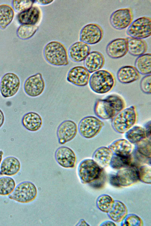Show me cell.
Listing matches in <instances>:
<instances>
[{
	"label": "cell",
	"instance_id": "44",
	"mask_svg": "<svg viewBox=\"0 0 151 226\" xmlns=\"http://www.w3.org/2000/svg\"><path fill=\"white\" fill-rule=\"evenodd\" d=\"M5 120L4 114L1 110L0 109V128L3 125Z\"/></svg>",
	"mask_w": 151,
	"mask_h": 226
},
{
	"label": "cell",
	"instance_id": "3",
	"mask_svg": "<svg viewBox=\"0 0 151 226\" xmlns=\"http://www.w3.org/2000/svg\"><path fill=\"white\" fill-rule=\"evenodd\" d=\"M89 86L94 92L100 94L108 93L113 87L115 83L114 77L110 72L99 70L93 72L90 76Z\"/></svg>",
	"mask_w": 151,
	"mask_h": 226
},
{
	"label": "cell",
	"instance_id": "33",
	"mask_svg": "<svg viewBox=\"0 0 151 226\" xmlns=\"http://www.w3.org/2000/svg\"><path fill=\"white\" fill-rule=\"evenodd\" d=\"M132 157L113 154L110 165L113 169L119 170L131 164Z\"/></svg>",
	"mask_w": 151,
	"mask_h": 226
},
{
	"label": "cell",
	"instance_id": "41",
	"mask_svg": "<svg viewBox=\"0 0 151 226\" xmlns=\"http://www.w3.org/2000/svg\"><path fill=\"white\" fill-rule=\"evenodd\" d=\"M109 180L110 183L112 186L117 187H121L116 175H110L109 176Z\"/></svg>",
	"mask_w": 151,
	"mask_h": 226
},
{
	"label": "cell",
	"instance_id": "36",
	"mask_svg": "<svg viewBox=\"0 0 151 226\" xmlns=\"http://www.w3.org/2000/svg\"><path fill=\"white\" fill-rule=\"evenodd\" d=\"M35 3V1L33 0H13L12 5L14 10L20 13L32 6Z\"/></svg>",
	"mask_w": 151,
	"mask_h": 226
},
{
	"label": "cell",
	"instance_id": "46",
	"mask_svg": "<svg viewBox=\"0 0 151 226\" xmlns=\"http://www.w3.org/2000/svg\"><path fill=\"white\" fill-rule=\"evenodd\" d=\"M4 152L2 150H0V164H1L2 159Z\"/></svg>",
	"mask_w": 151,
	"mask_h": 226
},
{
	"label": "cell",
	"instance_id": "17",
	"mask_svg": "<svg viewBox=\"0 0 151 226\" xmlns=\"http://www.w3.org/2000/svg\"><path fill=\"white\" fill-rule=\"evenodd\" d=\"M106 52L108 55L112 59L123 57L128 52L126 38H119L112 40L106 46Z\"/></svg>",
	"mask_w": 151,
	"mask_h": 226
},
{
	"label": "cell",
	"instance_id": "37",
	"mask_svg": "<svg viewBox=\"0 0 151 226\" xmlns=\"http://www.w3.org/2000/svg\"><path fill=\"white\" fill-rule=\"evenodd\" d=\"M139 180L147 184L151 182V168L150 166L145 165L138 169Z\"/></svg>",
	"mask_w": 151,
	"mask_h": 226
},
{
	"label": "cell",
	"instance_id": "27",
	"mask_svg": "<svg viewBox=\"0 0 151 226\" xmlns=\"http://www.w3.org/2000/svg\"><path fill=\"white\" fill-rule=\"evenodd\" d=\"M127 208L124 204L121 201H116L108 213L111 220L119 222L123 220L127 216Z\"/></svg>",
	"mask_w": 151,
	"mask_h": 226
},
{
	"label": "cell",
	"instance_id": "23",
	"mask_svg": "<svg viewBox=\"0 0 151 226\" xmlns=\"http://www.w3.org/2000/svg\"><path fill=\"white\" fill-rule=\"evenodd\" d=\"M22 122L23 126L27 130L35 132L41 128L42 120L41 116L37 113L30 112L24 115Z\"/></svg>",
	"mask_w": 151,
	"mask_h": 226
},
{
	"label": "cell",
	"instance_id": "12",
	"mask_svg": "<svg viewBox=\"0 0 151 226\" xmlns=\"http://www.w3.org/2000/svg\"><path fill=\"white\" fill-rule=\"evenodd\" d=\"M133 16L131 9L124 8L118 9L111 14L109 19L111 24L118 30L125 29L132 22Z\"/></svg>",
	"mask_w": 151,
	"mask_h": 226
},
{
	"label": "cell",
	"instance_id": "42",
	"mask_svg": "<svg viewBox=\"0 0 151 226\" xmlns=\"http://www.w3.org/2000/svg\"><path fill=\"white\" fill-rule=\"evenodd\" d=\"M146 136L147 138H150L151 135V121L147 122L144 128Z\"/></svg>",
	"mask_w": 151,
	"mask_h": 226
},
{
	"label": "cell",
	"instance_id": "38",
	"mask_svg": "<svg viewBox=\"0 0 151 226\" xmlns=\"http://www.w3.org/2000/svg\"><path fill=\"white\" fill-rule=\"evenodd\" d=\"M122 225L124 226H142L143 222L141 219L137 215L130 214L126 216L123 220Z\"/></svg>",
	"mask_w": 151,
	"mask_h": 226
},
{
	"label": "cell",
	"instance_id": "15",
	"mask_svg": "<svg viewBox=\"0 0 151 226\" xmlns=\"http://www.w3.org/2000/svg\"><path fill=\"white\" fill-rule=\"evenodd\" d=\"M90 73L84 66H78L71 68L68 72L66 79L76 86L84 87L88 84Z\"/></svg>",
	"mask_w": 151,
	"mask_h": 226
},
{
	"label": "cell",
	"instance_id": "21",
	"mask_svg": "<svg viewBox=\"0 0 151 226\" xmlns=\"http://www.w3.org/2000/svg\"><path fill=\"white\" fill-rule=\"evenodd\" d=\"M21 167L20 162L16 157L9 156L4 158L1 164L0 175L11 176L17 174Z\"/></svg>",
	"mask_w": 151,
	"mask_h": 226
},
{
	"label": "cell",
	"instance_id": "39",
	"mask_svg": "<svg viewBox=\"0 0 151 226\" xmlns=\"http://www.w3.org/2000/svg\"><path fill=\"white\" fill-rule=\"evenodd\" d=\"M140 87L144 93L150 94L151 93V75H146L141 80Z\"/></svg>",
	"mask_w": 151,
	"mask_h": 226
},
{
	"label": "cell",
	"instance_id": "25",
	"mask_svg": "<svg viewBox=\"0 0 151 226\" xmlns=\"http://www.w3.org/2000/svg\"><path fill=\"white\" fill-rule=\"evenodd\" d=\"M128 52L134 56H139L145 54L147 49L146 41L143 39L129 37L126 38Z\"/></svg>",
	"mask_w": 151,
	"mask_h": 226
},
{
	"label": "cell",
	"instance_id": "8",
	"mask_svg": "<svg viewBox=\"0 0 151 226\" xmlns=\"http://www.w3.org/2000/svg\"><path fill=\"white\" fill-rule=\"evenodd\" d=\"M126 34L130 37L141 39L149 37L151 34V18L145 16L136 19L129 25Z\"/></svg>",
	"mask_w": 151,
	"mask_h": 226
},
{
	"label": "cell",
	"instance_id": "5",
	"mask_svg": "<svg viewBox=\"0 0 151 226\" xmlns=\"http://www.w3.org/2000/svg\"><path fill=\"white\" fill-rule=\"evenodd\" d=\"M37 194V187L29 181H25L18 184L8 198L18 202L27 203L33 201Z\"/></svg>",
	"mask_w": 151,
	"mask_h": 226
},
{
	"label": "cell",
	"instance_id": "18",
	"mask_svg": "<svg viewBox=\"0 0 151 226\" xmlns=\"http://www.w3.org/2000/svg\"><path fill=\"white\" fill-rule=\"evenodd\" d=\"M89 45L80 41H76L69 47L68 55L70 59L76 62L83 61L90 52Z\"/></svg>",
	"mask_w": 151,
	"mask_h": 226
},
{
	"label": "cell",
	"instance_id": "10",
	"mask_svg": "<svg viewBox=\"0 0 151 226\" xmlns=\"http://www.w3.org/2000/svg\"><path fill=\"white\" fill-rule=\"evenodd\" d=\"M20 84V80L13 73H7L2 77L0 83V91L5 98L14 96L18 92Z\"/></svg>",
	"mask_w": 151,
	"mask_h": 226
},
{
	"label": "cell",
	"instance_id": "4",
	"mask_svg": "<svg viewBox=\"0 0 151 226\" xmlns=\"http://www.w3.org/2000/svg\"><path fill=\"white\" fill-rule=\"evenodd\" d=\"M137 120L136 107L131 106L124 109L113 118L111 125L116 132L123 134L134 126Z\"/></svg>",
	"mask_w": 151,
	"mask_h": 226
},
{
	"label": "cell",
	"instance_id": "6",
	"mask_svg": "<svg viewBox=\"0 0 151 226\" xmlns=\"http://www.w3.org/2000/svg\"><path fill=\"white\" fill-rule=\"evenodd\" d=\"M103 169L93 159H86L79 164L77 174L82 183L89 184L98 177Z\"/></svg>",
	"mask_w": 151,
	"mask_h": 226
},
{
	"label": "cell",
	"instance_id": "9",
	"mask_svg": "<svg viewBox=\"0 0 151 226\" xmlns=\"http://www.w3.org/2000/svg\"><path fill=\"white\" fill-rule=\"evenodd\" d=\"M103 34V30L99 25L95 23L88 24L81 29L80 41L88 45L94 44L101 40Z\"/></svg>",
	"mask_w": 151,
	"mask_h": 226
},
{
	"label": "cell",
	"instance_id": "31",
	"mask_svg": "<svg viewBox=\"0 0 151 226\" xmlns=\"http://www.w3.org/2000/svg\"><path fill=\"white\" fill-rule=\"evenodd\" d=\"M38 29L36 25L21 24L17 29V34L21 39H28L34 35Z\"/></svg>",
	"mask_w": 151,
	"mask_h": 226
},
{
	"label": "cell",
	"instance_id": "34",
	"mask_svg": "<svg viewBox=\"0 0 151 226\" xmlns=\"http://www.w3.org/2000/svg\"><path fill=\"white\" fill-rule=\"evenodd\" d=\"M114 201L109 195H103L99 196L96 201L99 209L103 212L108 213L111 209Z\"/></svg>",
	"mask_w": 151,
	"mask_h": 226
},
{
	"label": "cell",
	"instance_id": "22",
	"mask_svg": "<svg viewBox=\"0 0 151 226\" xmlns=\"http://www.w3.org/2000/svg\"><path fill=\"white\" fill-rule=\"evenodd\" d=\"M117 78L121 83L127 84L138 80L139 74L135 68L131 66H125L121 67L117 73Z\"/></svg>",
	"mask_w": 151,
	"mask_h": 226
},
{
	"label": "cell",
	"instance_id": "35",
	"mask_svg": "<svg viewBox=\"0 0 151 226\" xmlns=\"http://www.w3.org/2000/svg\"><path fill=\"white\" fill-rule=\"evenodd\" d=\"M136 150L142 156L147 158H151V141L149 138L144 139L137 143Z\"/></svg>",
	"mask_w": 151,
	"mask_h": 226
},
{
	"label": "cell",
	"instance_id": "45",
	"mask_svg": "<svg viewBox=\"0 0 151 226\" xmlns=\"http://www.w3.org/2000/svg\"><path fill=\"white\" fill-rule=\"evenodd\" d=\"M102 226H116V225L113 222L110 221H107L104 222Z\"/></svg>",
	"mask_w": 151,
	"mask_h": 226
},
{
	"label": "cell",
	"instance_id": "32",
	"mask_svg": "<svg viewBox=\"0 0 151 226\" xmlns=\"http://www.w3.org/2000/svg\"><path fill=\"white\" fill-rule=\"evenodd\" d=\"M15 187L16 183L12 178L7 176L0 177V195H9Z\"/></svg>",
	"mask_w": 151,
	"mask_h": 226
},
{
	"label": "cell",
	"instance_id": "16",
	"mask_svg": "<svg viewBox=\"0 0 151 226\" xmlns=\"http://www.w3.org/2000/svg\"><path fill=\"white\" fill-rule=\"evenodd\" d=\"M116 175L121 187L131 186L139 180L138 169L132 164L119 170Z\"/></svg>",
	"mask_w": 151,
	"mask_h": 226
},
{
	"label": "cell",
	"instance_id": "30",
	"mask_svg": "<svg viewBox=\"0 0 151 226\" xmlns=\"http://www.w3.org/2000/svg\"><path fill=\"white\" fill-rule=\"evenodd\" d=\"M127 140L131 143L137 144L146 137L144 128L139 126L133 127L125 134Z\"/></svg>",
	"mask_w": 151,
	"mask_h": 226
},
{
	"label": "cell",
	"instance_id": "40",
	"mask_svg": "<svg viewBox=\"0 0 151 226\" xmlns=\"http://www.w3.org/2000/svg\"><path fill=\"white\" fill-rule=\"evenodd\" d=\"M106 175L105 172L102 169L98 177L93 181L89 183L90 185L93 188L100 189L104 186L106 181Z\"/></svg>",
	"mask_w": 151,
	"mask_h": 226
},
{
	"label": "cell",
	"instance_id": "1",
	"mask_svg": "<svg viewBox=\"0 0 151 226\" xmlns=\"http://www.w3.org/2000/svg\"><path fill=\"white\" fill-rule=\"evenodd\" d=\"M125 107V103L123 99L119 95L113 94L104 98L96 99L94 111L99 118L108 119H113Z\"/></svg>",
	"mask_w": 151,
	"mask_h": 226
},
{
	"label": "cell",
	"instance_id": "2",
	"mask_svg": "<svg viewBox=\"0 0 151 226\" xmlns=\"http://www.w3.org/2000/svg\"><path fill=\"white\" fill-rule=\"evenodd\" d=\"M43 54L46 61L51 65L65 66L69 64L66 48L60 41H53L48 43L44 47Z\"/></svg>",
	"mask_w": 151,
	"mask_h": 226
},
{
	"label": "cell",
	"instance_id": "28",
	"mask_svg": "<svg viewBox=\"0 0 151 226\" xmlns=\"http://www.w3.org/2000/svg\"><path fill=\"white\" fill-rule=\"evenodd\" d=\"M134 67L139 74L145 75L151 74V54H145L138 56L135 61Z\"/></svg>",
	"mask_w": 151,
	"mask_h": 226
},
{
	"label": "cell",
	"instance_id": "14",
	"mask_svg": "<svg viewBox=\"0 0 151 226\" xmlns=\"http://www.w3.org/2000/svg\"><path fill=\"white\" fill-rule=\"evenodd\" d=\"M55 157L58 163L65 168H73L76 162V156L73 151L66 146H61L55 152Z\"/></svg>",
	"mask_w": 151,
	"mask_h": 226
},
{
	"label": "cell",
	"instance_id": "24",
	"mask_svg": "<svg viewBox=\"0 0 151 226\" xmlns=\"http://www.w3.org/2000/svg\"><path fill=\"white\" fill-rule=\"evenodd\" d=\"M113 154L109 147H102L94 152L93 158L100 167L103 168L110 165Z\"/></svg>",
	"mask_w": 151,
	"mask_h": 226
},
{
	"label": "cell",
	"instance_id": "26",
	"mask_svg": "<svg viewBox=\"0 0 151 226\" xmlns=\"http://www.w3.org/2000/svg\"><path fill=\"white\" fill-rule=\"evenodd\" d=\"M114 154L122 156L130 155L132 150L131 143L124 139L116 140L112 143L108 147Z\"/></svg>",
	"mask_w": 151,
	"mask_h": 226
},
{
	"label": "cell",
	"instance_id": "47",
	"mask_svg": "<svg viewBox=\"0 0 151 226\" xmlns=\"http://www.w3.org/2000/svg\"></svg>",
	"mask_w": 151,
	"mask_h": 226
},
{
	"label": "cell",
	"instance_id": "29",
	"mask_svg": "<svg viewBox=\"0 0 151 226\" xmlns=\"http://www.w3.org/2000/svg\"><path fill=\"white\" fill-rule=\"evenodd\" d=\"M14 16L13 8L8 4L0 5V28L5 29L11 23Z\"/></svg>",
	"mask_w": 151,
	"mask_h": 226
},
{
	"label": "cell",
	"instance_id": "13",
	"mask_svg": "<svg viewBox=\"0 0 151 226\" xmlns=\"http://www.w3.org/2000/svg\"><path fill=\"white\" fill-rule=\"evenodd\" d=\"M78 130L77 125L74 121L66 120L62 122L57 131L59 143L64 144L72 140L77 135Z\"/></svg>",
	"mask_w": 151,
	"mask_h": 226
},
{
	"label": "cell",
	"instance_id": "11",
	"mask_svg": "<svg viewBox=\"0 0 151 226\" xmlns=\"http://www.w3.org/2000/svg\"><path fill=\"white\" fill-rule=\"evenodd\" d=\"M45 88V83L42 74L37 73L25 80L24 89L26 94L32 97H36L42 94Z\"/></svg>",
	"mask_w": 151,
	"mask_h": 226
},
{
	"label": "cell",
	"instance_id": "7",
	"mask_svg": "<svg viewBox=\"0 0 151 226\" xmlns=\"http://www.w3.org/2000/svg\"><path fill=\"white\" fill-rule=\"evenodd\" d=\"M104 122L93 116L84 117L79 122L78 130L80 135L87 139L95 137L100 132L104 126Z\"/></svg>",
	"mask_w": 151,
	"mask_h": 226
},
{
	"label": "cell",
	"instance_id": "20",
	"mask_svg": "<svg viewBox=\"0 0 151 226\" xmlns=\"http://www.w3.org/2000/svg\"><path fill=\"white\" fill-rule=\"evenodd\" d=\"M83 61L84 67L90 73L99 70L103 67L105 62L103 54L96 51L90 52Z\"/></svg>",
	"mask_w": 151,
	"mask_h": 226
},
{
	"label": "cell",
	"instance_id": "43",
	"mask_svg": "<svg viewBox=\"0 0 151 226\" xmlns=\"http://www.w3.org/2000/svg\"><path fill=\"white\" fill-rule=\"evenodd\" d=\"M53 0H43L35 1V3L41 5H46L52 3Z\"/></svg>",
	"mask_w": 151,
	"mask_h": 226
},
{
	"label": "cell",
	"instance_id": "19",
	"mask_svg": "<svg viewBox=\"0 0 151 226\" xmlns=\"http://www.w3.org/2000/svg\"><path fill=\"white\" fill-rule=\"evenodd\" d=\"M41 12L40 8L37 6H32L28 9L19 13L17 19L21 24L36 25L40 21Z\"/></svg>",
	"mask_w": 151,
	"mask_h": 226
}]
</instances>
